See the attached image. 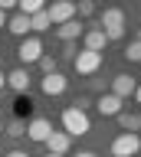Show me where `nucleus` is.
Wrapping results in <instances>:
<instances>
[{
	"label": "nucleus",
	"instance_id": "f03ea898",
	"mask_svg": "<svg viewBox=\"0 0 141 157\" xmlns=\"http://www.w3.org/2000/svg\"><path fill=\"white\" fill-rule=\"evenodd\" d=\"M17 56H20L23 69L30 66V62H40V56H43V39H40V36H26V39H20Z\"/></svg>",
	"mask_w": 141,
	"mask_h": 157
},
{
	"label": "nucleus",
	"instance_id": "bb28decb",
	"mask_svg": "<svg viewBox=\"0 0 141 157\" xmlns=\"http://www.w3.org/2000/svg\"><path fill=\"white\" fill-rule=\"evenodd\" d=\"M0 26H7V13H0Z\"/></svg>",
	"mask_w": 141,
	"mask_h": 157
},
{
	"label": "nucleus",
	"instance_id": "a878e982",
	"mask_svg": "<svg viewBox=\"0 0 141 157\" xmlns=\"http://www.w3.org/2000/svg\"><path fill=\"white\" fill-rule=\"evenodd\" d=\"M135 98H138V105H141V85H138V88H135Z\"/></svg>",
	"mask_w": 141,
	"mask_h": 157
},
{
	"label": "nucleus",
	"instance_id": "4468645a",
	"mask_svg": "<svg viewBox=\"0 0 141 157\" xmlns=\"http://www.w3.org/2000/svg\"><path fill=\"white\" fill-rule=\"evenodd\" d=\"M7 85H10L13 92H20V95H23V92H30V72H26L23 66L13 69L10 75H7Z\"/></svg>",
	"mask_w": 141,
	"mask_h": 157
},
{
	"label": "nucleus",
	"instance_id": "c756f323",
	"mask_svg": "<svg viewBox=\"0 0 141 157\" xmlns=\"http://www.w3.org/2000/svg\"><path fill=\"white\" fill-rule=\"evenodd\" d=\"M0 134H3V121H0Z\"/></svg>",
	"mask_w": 141,
	"mask_h": 157
},
{
	"label": "nucleus",
	"instance_id": "423d86ee",
	"mask_svg": "<svg viewBox=\"0 0 141 157\" xmlns=\"http://www.w3.org/2000/svg\"><path fill=\"white\" fill-rule=\"evenodd\" d=\"M49 134H53V121H49V118H33L30 124H26V137L36 141V144H46Z\"/></svg>",
	"mask_w": 141,
	"mask_h": 157
},
{
	"label": "nucleus",
	"instance_id": "7ed1b4c3",
	"mask_svg": "<svg viewBox=\"0 0 141 157\" xmlns=\"http://www.w3.org/2000/svg\"><path fill=\"white\" fill-rule=\"evenodd\" d=\"M72 66H76L79 75H95V72L102 69V56L99 52H89V49H79L76 59H72Z\"/></svg>",
	"mask_w": 141,
	"mask_h": 157
},
{
	"label": "nucleus",
	"instance_id": "39448f33",
	"mask_svg": "<svg viewBox=\"0 0 141 157\" xmlns=\"http://www.w3.org/2000/svg\"><path fill=\"white\" fill-rule=\"evenodd\" d=\"M46 13H49L53 26H62V23L76 20V3H69V0H56V3H49V7H46Z\"/></svg>",
	"mask_w": 141,
	"mask_h": 157
},
{
	"label": "nucleus",
	"instance_id": "6e6552de",
	"mask_svg": "<svg viewBox=\"0 0 141 157\" xmlns=\"http://www.w3.org/2000/svg\"><path fill=\"white\" fill-rule=\"evenodd\" d=\"M108 46V39H105V33H102L99 26H92V29H85L82 33V49H89V52H99L102 56V49Z\"/></svg>",
	"mask_w": 141,
	"mask_h": 157
},
{
	"label": "nucleus",
	"instance_id": "f3484780",
	"mask_svg": "<svg viewBox=\"0 0 141 157\" xmlns=\"http://www.w3.org/2000/svg\"><path fill=\"white\" fill-rule=\"evenodd\" d=\"M30 29H33V33H43V29H53V20H49V13H46V7H43L40 13H33V17H30Z\"/></svg>",
	"mask_w": 141,
	"mask_h": 157
},
{
	"label": "nucleus",
	"instance_id": "5701e85b",
	"mask_svg": "<svg viewBox=\"0 0 141 157\" xmlns=\"http://www.w3.org/2000/svg\"><path fill=\"white\" fill-rule=\"evenodd\" d=\"M7 157H30V154H26V151H10Z\"/></svg>",
	"mask_w": 141,
	"mask_h": 157
},
{
	"label": "nucleus",
	"instance_id": "f257e3e1",
	"mask_svg": "<svg viewBox=\"0 0 141 157\" xmlns=\"http://www.w3.org/2000/svg\"><path fill=\"white\" fill-rule=\"evenodd\" d=\"M62 131H66L69 137H82V134L92 131V121H89L85 111H79L76 105H69L66 111H62Z\"/></svg>",
	"mask_w": 141,
	"mask_h": 157
},
{
	"label": "nucleus",
	"instance_id": "9b49d317",
	"mask_svg": "<svg viewBox=\"0 0 141 157\" xmlns=\"http://www.w3.org/2000/svg\"><path fill=\"white\" fill-rule=\"evenodd\" d=\"M121 26H125V10H118V7L102 10V17H99V29H121Z\"/></svg>",
	"mask_w": 141,
	"mask_h": 157
},
{
	"label": "nucleus",
	"instance_id": "2eb2a0df",
	"mask_svg": "<svg viewBox=\"0 0 141 157\" xmlns=\"http://www.w3.org/2000/svg\"><path fill=\"white\" fill-rule=\"evenodd\" d=\"M7 29H10L13 36L26 39V33H30V17H23V13H13V17H7Z\"/></svg>",
	"mask_w": 141,
	"mask_h": 157
},
{
	"label": "nucleus",
	"instance_id": "1a4fd4ad",
	"mask_svg": "<svg viewBox=\"0 0 141 157\" xmlns=\"http://www.w3.org/2000/svg\"><path fill=\"white\" fill-rule=\"evenodd\" d=\"M135 88H138V82H135L131 75H125V72L112 78V95H115V98H121V101L135 95Z\"/></svg>",
	"mask_w": 141,
	"mask_h": 157
},
{
	"label": "nucleus",
	"instance_id": "7c9ffc66",
	"mask_svg": "<svg viewBox=\"0 0 141 157\" xmlns=\"http://www.w3.org/2000/svg\"><path fill=\"white\" fill-rule=\"evenodd\" d=\"M138 154H141V147H138Z\"/></svg>",
	"mask_w": 141,
	"mask_h": 157
},
{
	"label": "nucleus",
	"instance_id": "9d476101",
	"mask_svg": "<svg viewBox=\"0 0 141 157\" xmlns=\"http://www.w3.org/2000/svg\"><path fill=\"white\" fill-rule=\"evenodd\" d=\"M69 147H72V137L66 134V131H53L49 137H46V151H49V154H69Z\"/></svg>",
	"mask_w": 141,
	"mask_h": 157
},
{
	"label": "nucleus",
	"instance_id": "20e7f679",
	"mask_svg": "<svg viewBox=\"0 0 141 157\" xmlns=\"http://www.w3.org/2000/svg\"><path fill=\"white\" fill-rule=\"evenodd\" d=\"M138 147H141V137L138 134H125V131H121V134L112 141V157H135Z\"/></svg>",
	"mask_w": 141,
	"mask_h": 157
},
{
	"label": "nucleus",
	"instance_id": "c85d7f7f",
	"mask_svg": "<svg viewBox=\"0 0 141 157\" xmlns=\"http://www.w3.org/2000/svg\"><path fill=\"white\" fill-rule=\"evenodd\" d=\"M46 157H62V154H46Z\"/></svg>",
	"mask_w": 141,
	"mask_h": 157
},
{
	"label": "nucleus",
	"instance_id": "ddd939ff",
	"mask_svg": "<svg viewBox=\"0 0 141 157\" xmlns=\"http://www.w3.org/2000/svg\"><path fill=\"white\" fill-rule=\"evenodd\" d=\"M85 33V26H82L79 20H69V23H62V26H56V36L62 39V43H76V39Z\"/></svg>",
	"mask_w": 141,
	"mask_h": 157
},
{
	"label": "nucleus",
	"instance_id": "cd10ccee",
	"mask_svg": "<svg viewBox=\"0 0 141 157\" xmlns=\"http://www.w3.org/2000/svg\"><path fill=\"white\" fill-rule=\"evenodd\" d=\"M135 43H141V29H138V33H135Z\"/></svg>",
	"mask_w": 141,
	"mask_h": 157
},
{
	"label": "nucleus",
	"instance_id": "393cba45",
	"mask_svg": "<svg viewBox=\"0 0 141 157\" xmlns=\"http://www.w3.org/2000/svg\"><path fill=\"white\" fill-rule=\"evenodd\" d=\"M7 85V72H3V69H0V88Z\"/></svg>",
	"mask_w": 141,
	"mask_h": 157
},
{
	"label": "nucleus",
	"instance_id": "a211bd4d",
	"mask_svg": "<svg viewBox=\"0 0 141 157\" xmlns=\"http://www.w3.org/2000/svg\"><path fill=\"white\" fill-rule=\"evenodd\" d=\"M40 10H43L40 0H20V3H17V13H23V17H33V13H40Z\"/></svg>",
	"mask_w": 141,
	"mask_h": 157
},
{
	"label": "nucleus",
	"instance_id": "aec40b11",
	"mask_svg": "<svg viewBox=\"0 0 141 157\" xmlns=\"http://www.w3.org/2000/svg\"><path fill=\"white\" fill-rule=\"evenodd\" d=\"M7 134H10V137H23V134H26V124H23V118H13L10 124H7Z\"/></svg>",
	"mask_w": 141,
	"mask_h": 157
},
{
	"label": "nucleus",
	"instance_id": "6ab92c4d",
	"mask_svg": "<svg viewBox=\"0 0 141 157\" xmlns=\"http://www.w3.org/2000/svg\"><path fill=\"white\" fill-rule=\"evenodd\" d=\"M36 66L43 69V75H53V72H59V69H56V56H46V52L40 56V62H36Z\"/></svg>",
	"mask_w": 141,
	"mask_h": 157
},
{
	"label": "nucleus",
	"instance_id": "412c9836",
	"mask_svg": "<svg viewBox=\"0 0 141 157\" xmlns=\"http://www.w3.org/2000/svg\"><path fill=\"white\" fill-rule=\"evenodd\" d=\"M125 59H128V62H141V43L131 39L128 46H125Z\"/></svg>",
	"mask_w": 141,
	"mask_h": 157
},
{
	"label": "nucleus",
	"instance_id": "4be33fe9",
	"mask_svg": "<svg viewBox=\"0 0 141 157\" xmlns=\"http://www.w3.org/2000/svg\"><path fill=\"white\" fill-rule=\"evenodd\" d=\"M76 13H79V17H92V13H95V3H92V0H79V3H76Z\"/></svg>",
	"mask_w": 141,
	"mask_h": 157
},
{
	"label": "nucleus",
	"instance_id": "f8f14e48",
	"mask_svg": "<svg viewBox=\"0 0 141 157\" xmlns=\"http://www.w3.org/2000/svg\"><path fill=\"white\" fill-rule=\"evenodd\" d=\"M95 108H99L102 118H118V115H121V98H115V95L108 92V95H102L99 101H95Z\"/></svg>",
	"mask_w": 141,
	"mask_h": 157
},
{
	"label": "nucleus",
	"instance_id": "0eeeda50",
	"mask_svg": "<svg viewBox=\"0 0 141 157\" xmlns=\"http://www.w3.org/2000/svg\"><path fill=\"white\" fill-rule=\"evenodd\" d=\"M40 88H43V95H49V98H56V95H62V92H66V88H69V78L62 75V72H53V75H43Z\"/></svg>",
	"mask_w": 141,
	"mask_h": 157
},
{
	"label": "nucleus",
	"instance_id": "b1692460",
	"mask_svg": "<svg viewBox=\"0 0 141 157\" xmlns=\"http://www.w3.org/2000/svg\"><path fill=\"white\" fill-rule=\"evenodd\" d=\"M72 157H95L92 151H79V154H72Z\"/></svg>",
	"mask_w": 141,
	"mask_h": 157
},
{
	"label": "nucleus",
	"instance_id": "dca6fc26",
	"mask_svg": "<svg viewBox=\"0 0 141 157\" xmlns=\"http://www.w3.org/2000/svg\"><path fill=\"white\" fill-rule=\"evenodd\" d=\"M118 124L125 134H138L141 131V115H131V111H121L118 115Z\"/></svg>",
	"mask_w": 141,
	"mask_h": 157
}]
</instances>
